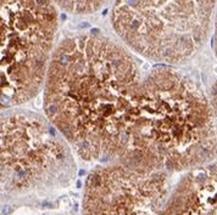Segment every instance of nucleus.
<instances>
[{
	"mask_svg": "<svg viewBox=\"0 0 217 215\" xmlns=\"http://www.w3.org/2000/svg\"><path fill=\"white\" fill-rule=\"evenodd\" d=\"M141 83L133 56L100 34L60 42L44 84L45 117L87 162H112L125 148Z\"/></svg>",
	"mask_w": 217,
	"mask_h": 215,
	"instance_id": "nucleus-1",
	"label": "nucleus"
},
{
	"mask_svg": "<svg viewBox=\"0 0 217 215\" xmlns=\"http://www.w3.org/2000/svg\"><path fill=\"white\" fill-rule=\"evenodd\" d=\"M217 156V125L200 86L161 65L141 80L125 148L115 160L166 173L205 167Z\"/></svg>",
	"mask_w": 217,
	"mask_h": 215,
	"instance_id": "nucleus-2",
	"label": "nucleus"
},
{
	"mask_svg": "<svg viewBox=\"0 0 217 215\" xmlns=\"http://www.w3.org/2000/svg\"><path fill=\"white\" fill-rule=\"evenodd\" d=\"M216 10L217 0H115L111 23L137 54L174 66L204 46Z\"/></svg>",
	"mask_w": 217,
	"mask_h": 215,
	"instance_id": "nucleus-3",
	"label": "nucleus"
},
{
	"mask_svg": "<svg viewBox=\"0 0 217 215\" xmlns=\"http://www.w3.org/2000/svg\"><path fill=\"white\" fill-rule=\"evenodd\" d=\"M59 26L53 0H1V106H20L45 84Z\"/></svg>",
	"mask_w": 217,
	"mask_h": 215,
	"instance_id": "nucleus-4",
	"label": "nucleus"
},
{
	"mask_svg": "<svg viewBox=\"0 0 217 215\" xmlns=\"http://www.w3.org/2000/svg\"><path fill=\"white\" fill-rule=\"evenodd\" d=\"M70 145L46 117L10 111L1 118V183L26 191L67 178L75 167Z\"/></svg>",
	"mask_w": 217,
	"mask_h": 215,
	"instance_id": "nucleus-5",
	"label": "nucleus"
},
{
	"mask_svg": "<svg viewBox=\"0 0 217 215\" xmlns=\"http://www.w3.org/2000/svg\"><path fill=\"white\" fill-rule=\"evenodd\" d=\"M162 215H217V164L185 174L165 203Z\"/></svg>",
	"mask_w": 217,
	"mask_h": 215,
	"instance_id": "nucleus-6",
	"label": "nucleus"
},
{
	"mask_svg": "<svg viewBox=\"0 0 217 215\" xmlns=\"http://www.w3.org/2000/svg\"><path fill=\"white\" fill-rule=\"evenodd\" d=\"M64 11L72 15H90L96 12L109 0H53Z\"/></svg>",
	"mask_w": 217,
	"mask_h": 215,
	"instance_id": "nucleus-7",
	"label": "nucleus"
},
{
	"mask_svg": "<svg viewBox=\"0 0 217 215\" xmlns=\"http://www.w3.org/2000/svg\"><path fill=\"white\" fill-rule=\"evenodd\" d=\"M211 106H212V109H213V114H215V119H216V125H217V81L215 83V85L212 88Z\"/></svg>",
	"mask_w": 217,
	"mask_h": 215,
	"instance_id": "nucleus-8",
	"label": "nucleus"
},
{
	"mask_svg": "<svg viewBox=\"0 0 217 215\" xmlns=\"http://www.w3.org/2000/svg\"><path fill=\"white\" fill-rule=\"evenodd\" d=\"M213 47H215L216 56H217V10H216V15H215V34H213Z\"/></svg>",
	"mask_w": 217,
	"mask_h": 215,
	"instance_id": "nucleus-9",
	"label": "nucleus"
}]
</instances>
